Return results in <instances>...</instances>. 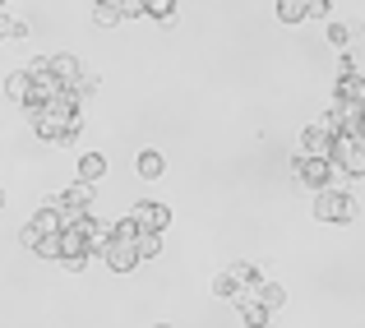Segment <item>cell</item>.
Listing matches in <instances>:
<instances>
[{
    "label": "cell",
    "mask_w": 365,
    "mask_h": 328,
    "mask_svg": "<svg viewBox=\"0 0 365 328\" xmlns=\"http://www.w3.org/2000/svg\"><path fill=\"white\" fill-rule=\"evenodd\" d=\"M333 171H338V167H333L329 158H301V153L292 158V180H296V185H305V190H314V195L329 190Z\"/></svg>",
    "instance_id": "cell-1"
},
{
    "label": "cell",
    "mask_w": 365,
    "mask_h": 328,
    "mask_svg": "<svg viewBox=\"0 0 365 328\" xmlns=\"http://www.w3.org/2000/svg\"><path fill=\"white\" fill-rule=\"evenodd\" d=\"M314 217L319 222H351L356 217V199L347 195V190H319V195H314Z\"/></svg>",
    "instance_id": "cell-2"
},
{
    "label": "cell",
    "mask_w": 365,
    "mask_h": 328,
    "mask_svg": "<svg viewBox=\"0 0 365 328\" xmlns=\"http://www.w3.org/2000/svg\"><path fill=\"white\" fill-rule=\"evenodd\" d=\"M329 162H333L338 171H347V176H365V143L347 139V134H338V139H333Z\"/></svg>",
    "instance_id": "cell-3"
},
{
    "label": "cell",
    "mask_w": 365,
    "mask_h": 328,
    "mask_svg": "<svg viewBox=\"0 0 365 328\" xmlns=\"http://www.w3.org/2000/svg\"><path fill=\"white\" fill-rule=\"evenodd\" d=\"M130 217H134V227H139V231H158V236L171 227V208L167 204H153V199H139V204L130 208Z\"/></svg>",
    "instance_id": "cell-4"
},
{
    "label": "cell",
    "mask_w": 365,
    "mask_h": 328,
    "mask_svg": "<svg viewBox=\"0 0 365 328\" xmlns=\"http://www.w3.org/2000/svg\"><path fill=\"white\" fill-rule=\"evenodd\" d=\"M79 231H83V240H88V259H102L107 255V245H111V222H98V217H83L79 222Z\"/></svg>",
    "instance_id": "cell-5"
},
{
    "label": "cell",
    "mask_w": 365,
    "mask_h": 328,
    "mask_svg": "<svg viewBox=\"0 0 365 328\" xmlns=\"http://www.w3.org/2000/svg\"><path fill=\"white\" fill-rule=\"evenodd\" d=\"M46 70H51V79L61 83V88H74V83L83 79V70H79V61H74L70 51H56V56H46Z\"/></svg>",
    "instance_id": "cell-6"
},
{
    "label": "cell",
    "mask_w": 365,
    "mask_h": 328,
    "mask_svg": "<svg viewBox=\"0 0 365 328\" xmlns=\"http://www.w3.org/2000/svg\"><path fill=\"white\" fill-rule=\"evenodd\" d=\"M42 116L46 121H70V116H79V93L74 88H61V93H51V98H46V107H42Z\"/></svg>",
    "instance_id": "cell-7"
},
{
    "label": "cell",
    "mask_w": 365,
    "mask_h": 328,
    "mask_svg": "<svg viewBox=\"0 0 365 328\" xmlns=\"http://www.w3.org/2000/svg\"><path fill=\"white\" fill-rule=\"evenodd\" d=\"M236 305H241V324L245 328H268V324H273V310H264V305L255 301V292H250V287L236 296Z\"/></svg>",
    "instance_id": "cell-8"
},
{
    "label": "cell",
    "mask_w": 365,
    "mask_h": 328,
    "mask_svg": "<svg viewBox=\"0 0 365 328\" xmlns=\"http://www.w3.org/2000/svg\"><path fill=\"white\" fill-rule=\"evenodd\" d=\"M102 259H107V268H111V273H134V268H139V250H134V245H125V240H111Z\"/></svg>",
    "instance_id": "cell-9"
},
{
    "label": "cell",
    "mask_w": 365,
    "mask_h": 328,
    "mask_svg": "<svg viewBox=\"0 0 365 328\" xmlns=\"http://www.w3.org/2000/svg\"><path fill=\"white\" fill-rule=\"evenodd\" d=\"M296 153H301V158H329V153H333V134L319 130V125H310V130L301 134V148H296Z\"/></svg>",
    "instance_id": "cell-10"
},
{
    "label": "cell",
    "mask_w": 365,
    "mask_h": 328,
    "mask_svg": "<svg viewBox=\"0 0 365 328\" xmlns=\"http://www.w3.org/2000/svg\"><path fill=\"white\" fill-rule=\"evenodd\" d=\"M46 204H51V208L70 204V208H83V213H88V204H93V185H88V180H79V185H70L65 195H51Z\"/></svg>",
    "instance_id": "cell-11"
},
{
    "label": "cell",
    "mask_w": 365,
    "mask_h": 328,
    "mask_svg": "<svg viewBox=\"0 0 365 328\" xmlns=\"http://www.w3.org/2000/svg\"><path fill=\"white\" fill-rule=\"evenodd\" d=\"M333 93H338V102H365V74H338Z\"/></svg>",
    "instance_id": "cell-12"
},
{
    "label": "cell",
    "mask_w": 365,
    "mask_h": 328,
    "mask_svg": "<svg viewBox=\"0 0 365 328\" xmlns=\"http://www.w3.org/2000/svg\"><path fill=\"white\" fill-rule=\"evenodd\" d=\"M28 227L37 231V236H56L61 231V208H51V204H42L33 217H28Z\"/></svg>",
    "instance_id": "cell-13"
},
{
    "label": "cell",
    "mask_w": 365,
    "mask_h": 328,
    "mask_svg": "<svg viewBox=\"0 0 365 328\" xmlns=\"http://www.w3.org/2000/svg\"><path fill=\"white\" fill-rule=\"evenodd\" d=\"M162 171H167V162H162V153H153V148H143L139 158H134V176H143V180H158Z\"/></svg>",
    "instance_id": "cell-14"
},
{
    "label": "cell",
    "mask_w": 365,
    "mask_h": 328,
    "mask_svg": "<svg viewBox=\"0 0 365 328\" xmlns=\"http://www.w3.org/2000/svg\"><path fill=\"white\" fill-rule=\"evenodd\" d=\"M102 176H107V158H102V153H83V158H79V180L98 185Z\"/></svg>",
    "instance_id": "cell-15"
},
{
    "label": "cell",
    "mask_w": 365,
    "mask_h": 328,
    "mask_svg": "<svg viewBox=\"0 0 365 328\" xmlns=\"http://www.w3.org/2000/svg\"><path fill=\"white\" fill-rule=\"evenodd\" d=\"M255 301L264 305V310H282V305H287V292L277 282H259L255 287Z\"/></svg>",
    "instance_id": "cell-16"
},
{
    "label": "cell",
    "mask_w": 365,
    "mask_h": 328,
    "mask_svg": "<svg viewBox=\"0 0 365 328\" xmlns=\"http://www.w3.org/2000/svg\"><path fill=\"white\" fill-rule=\"evenodd\" d=\"M143 14L158 19V24H167V28L180 19V14H176V0H143Z\"/></svg>",
    "instance_id": "cell-17"
},
{
    "label": "cell",
    "mask_w": 365,
    "mask_h": 328,
    "mask_svg": "<svg viewBox=\"0 0 365 328\" xmlns=\"http://www.w3.org/2000/svg\"><path fill=\"white\" fill-rule=\"evenodd\" d=\"M120 5H111V0H93V24H98V28H116L120 24Z\"/></svg>",
    "instance_id": "cell-18"
},
{
    "label": "cell",
    "mask_w": 365,
    "mask_h": 328,
    "mask_svg": "<svg viewBox=\"0 0 365 328\" xmlns=\"http://www.w3.org/2000/svg\"><path fill=\"white\" fill-rule=\"evenodd\" d=\"M28 88H33V79H28V70H14V74L5 79V93H9V102H19V107L28 102Z\"/></svg>",
    "instance_id": "cell-19"
},
{
    "label": "cell",
    "mask_w": 365,
    "mask_h": 328,
    "mask_svg": "<svg viewBox=\"0 0 365 328\" xmlns=\"http://www.w3.org/2000/svg\"><path fill=\"white\" fill-rule=\"evenodd\" d=\"M277 19L282 24H301V19H310V9H305V0H277Z\"/></svg>",
    "instance_id": "cell-20"
},
{
    "label": "cell",
    "mask_w": 365,
    "mask_h": 328,
    "mask_svg": "<svg viewBox=\"0 0 365 328\" xmlns=\"http://www.w3.org/2000/svg\"><path fill=\"white\" fill-rule=\"evenodd\" d=\"M241 292H245V287L236 282V273H232V268H227L222 277H213V296H227V301H236Z\"/></svg>",
    "instance_id": "cell-21"
},
{
    "label": "cell",
    "mask_w": 365,
    "mask_h": 328,
    "mask_svg": "<svg viewBox=\"0 0 365 328\" xmlns=\"http://www.w3.org/2000/svg\"><path fill=\"white\" fill-rule=\"evenodd\" d=\"M232 273H236V282H241V287H250V292H255L259 282H268V277H264V268H259V264H236Z\"/></svg>",
    "instance_id": "cell-22"
},
{
    "label": "cell",
    "mask_w": 365,
    "mask_h": 328,
    "mask_svg": "<svg viewBox=\"0 0 365 328\" xmlns=\"http://www.w3.org/2000/svg\"><path fill=\"white\" fill-rule=\"evenodd\" d=\"M111 240H125V245H134V240H139V227H134V217H130V213L111 222Z\"/></svg>",
    "instance_id": "cell-23"
},
{
    "label": "cell",
    "mask_w": 365,
    "mask_h": 328,
    "mask_svg": "<svg viewBox=\"0 0 365 328\" xmlns=\"http://www.w3.org/2000/svg\"><path fill=\"white\" fill-rule=\"evenodd\" d=\"M33 255L37 259H61V231H56V236H37L33 240Z\"/></svg>",
    "instance_id": "cell-24"
},
{
    "label": "cell",
    "mask_w": 365,
    "mask_h": 328,
    "mask_svg": "<svg viewBox=\"0 0 365 328\" xmlns=\"http://www.w3.org/2000/svg\"><path fill=\"white\" fill-rule=\"evenodd\" d=\"M134 250H139V259H153L162 250V236L158 231H139V240H134Z\"/></svg>",
    "instance_id": "cell-25"
},
{
    "label": "cell",
    "mask_w": 365,
    "mask_h": 328,
    "mask_svg": "<svg viewBox=\"0 0 365 328\" xmlns=\"http://www.w3.org/2000/svg\"><path fill=\"white\" fill-rule=\"evenodd\" d=\"M9 37H28V24H24V19L0 14V42H9Z\"/></svg>",
    "instance_id": "cell-26"
},
{
    "label": "cell",
    "mask_w": 365,
    "mask_h": 328,
    "mask_svg": "<svg viewBox=\"0 0 365 328\" xmlns=\"http://www.w3.org/2000/svg\"><path fill=\"white\" fill-rule=\"evenodd\" d=\"M329 42L347 51V46H351V28H347V24H329Z\"/></svg>",
    "instance_id": "cell-27"
},
{
    "label": "cell",
    "mask_w": 365,
    "mask_h": 328,
    "mask_svg": "<svg viewBox=\"0 0 365 328\" xmlns=\"http://www.w3.org/2000/svg\"><path fill=\"white\" fill-rule=\"evenodd\" d=\"M310 19H333V0H305Z\"/></svg>",
    "instance_id": "cell-28"
},
{
    "label": "cell",
    "mask_w": 365,
    "mask_h": 328,
    "mask_svg": "<svg viewBox=\"0 0 365 328\" xmlns=\"http://www.w3.org/2000/svg\"><path fill=\"white\" fill-rule=\"evenodd\" d=\"M338 74H361V65H356V51H342V61H338Z\"/></svg>",
    "instance_id": "cell-29"
},
{
    "label": "cell",
    "mask_w": 365,
    "mask_h": 328,
    "mask_svg": "<svg viewBox=\"0 0 365 328\" xmlns=\"http://www.w3.org/2000/svg\"><path fill=\"white\" fill-rule=\"evenodd\" d=\"M65 264V273H83V268H88V255H70V259H61Z\"/></svg>",
    "instance_id": "cell-30"
},
{
    "label": "cell",
    "mask_w": 365,
    "mask_h": 328,
    "mask_svg": "<svg viewBox=\"0 0 365 328\" xmlns=\"http://www.w3.org/2000/svg\"><path fill=\"white\" fill-rule=\"evenodd\" d=\"M116 5H120V14H125V19H134V14H143V0H116Z\"/></svg>",
    "instance_id": "cell-31"
},
{
    "label": "cell",
    "mask_w": 365,
    "mask_h": 328,
    "mask_svg": "<svg viewBox=\"0 0 365 328\" xmlns=\"http://www.w3.org/2000/svg\"><path fill=\"white\" fill-rule=\"evenodd\" d=\"M361 121H365V102H361Z\"/></svg>",
    "instance_id": "cell-32"
},
{
    "label": "cell",
    "mask_w": 365,
    "mask_h": 328,
    "mask_svg": "<svg viewBox=\"0 0 365 328\" xmlns=\"http://www.w3.org/2000/svg\"><path fill=\"white\" fill-rule=\"evenodd\" d=\"M158 328H171V324H158Z\"/></svg>",
    "instance_id": "cell-33"
},
{
    "label": "cell",
    "mask_w": 365,
    "mask_h": 328,
    "mask_svg": "<svg viewBox=\"0 0 365 328\" xmlns=\"http://www.w3.org/2000/svg\"><path fill=\"white\" fill-rule=\"evenodd\" d=\"M111 5H116V0H111Z\"/></svg>",
    "instance_id": "cell-34"
},
{
    "label": "cell",
    "mask_w": 365,
    "mask_h": 328,
    "mask_svg": "<svg viewBox=\"0 0 365 328\" xmlns=\"http://www.w3.org/2000/svg\"><path fill=\"white\" fill-rule=\"evenodd\" d=\"M0 5H5V0H0Z\"/></svg>",
    "instance_id": "cell-35"
}]
</instances>
